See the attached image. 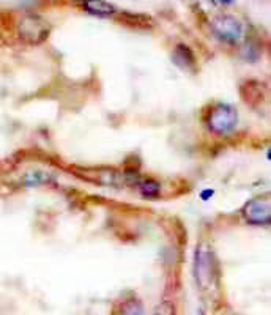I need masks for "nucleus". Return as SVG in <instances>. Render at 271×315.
<instances>
[{
  "label": "nucleus",
  "instance_id": "nucleus-1",
  "mask_svg": "<svg viewBox=\"0 0 271 315\" xmlns=\"http://www.w3.org/2000/svg\"><path fill=\"white\" fill-rule=\"evenodd\" d=\"M206 128L216 134H226L234 131L238 123V112L235 108L229 106V104H214L211 106L210 112L205 115Z\"/></svg>",
  "mask_w": 271,
  "mask_h": 315
},
{
  "label": "nucleus",
  "instance_id": "nucleus-2",
  "mask_svg": "<svg viewBox=\"0 0 271 315\" xmlns=\"http://www.w3.org/2000/svg\"><path fill=\"white\" fill-rule=\"evenodd\" d=\"M19 35L25 43L40 44L49 36V24L36 15H25L19 22Z\"/></svg>",
  "mask_w": 271,
  "mask_h": 315
},
{
  "label": "nucleus",
  "instance_id": "nucleus-3",
  "mask_svg": "<svg viewBox=\"0 0 271 315\" xmlns=\"http://www.w3.org/2000/svg\"><path fill=\"white\" fill-rule=\"evenodd\" d=\"M213 33L229 44L238 43L243 36V25L240 21L230 15H219L211 21Z\"/></svg>",
  "mask_w": 271,
  "mask_h": 315
},
{
  "label": "nucleus",
  "instance_id": "nucleus-4",
  "mask_svg": "<svg viewBox=\"0 0 271 315\" xmlns=\"http://www.w3.org/2000/svg\"><path fill=\"white\" fill-rule=\"evenodd\" d=\"M244 219H246L249 224L254 226H266L269 224V218H271V212H269V200L266 199H255L252 202H249L243 209Z\"/></svg>",
  "mask_w": 271,
  "mask_h": 315
},
{
  "label": "nucleus",
  "instance_id": "nucleus-5",
  "mask_svg": "<svg viewBox=\"0 0 271 315\" xmlns=\"http://www.w3.org/2000/svg\"><path fill=\"white\" fill-rule=\"evenodd\" d=\"M213 264H211V255L210 251H203V249H197L196 254V278L197 282L202 287L210 285L211 279H213Z\"/></svg>",
  "mask_w": 271,
  "mask_h": 315
},
{
  "label": "nucleus",
  "instance_id": "nucleus-6",
  "mask_svg": "<svg viewBox=\"0 0 271 315\" xmlns=\"http://www.w3.org/2000/svg\"><path fill=\"white\" fill-rule=\"evenodd\" d=\"M82 7L90 15L99 18H107L115 13V7L106 0H82Z\"/></svg>",
  "mask_w": 271,
  "mask_h": 315
},
{
  "label": "nucleus",
  "instance_id": "nucleus-7",
  "mask_svg": "<svg viewBox=\"0 0 271 315\" xmlns=\"http://www.w3.org/2000/svg\"><path fill=\"white\" fill-rule=\"evenodd\" d=\"M174 60L178 67H183V68H189V67H194L196 63V59H194V54H192V50L185 46V44H178L177 49H175V54H174Z\"/></svg>",
  "mask_w": 271,
  "mask_h": 315
},
{
  "label": "nucleus",
  "instance_id": "nucleus-8",
  "mask_svg": "<svg viewBox=\"0 0 271 315\" xmlns=\"http://www.w3.org/2000/svg\"><path fill=\"white\" fill-rule=\"evenodd\" d=\"M137 189L144 197H156L159 194V191H161V186H159V183L156 180L150 178V180L140 181L137 185Z\"/></svg>",
  "mask_w": 271,
  "mask_h": 315
},
{
  "label": "nucleus",
  "instance_id": "nucleus-9",
  "mask_svg": "<svg viewBox=\"0 0 271 315\" xmlns=\"http://www.w3.org/2000/svg\"><path fill=\"white\" fill-rule=\"evenodd\" d=\"M213 194H214V192H213L211 189H208V191H203V192L200 194V197H202L203 200H208V197H211Z\"/></svg>",
  "mask_w": 271,
  "mask_h": 315
},
{
  "label": "nucleus",
  "instance_id": "nucleus-10",
  "mask_svg": "<svg viewBox=\"0 0 271 315\" xmlns=\"http://www.w3.org/2000/svg\"><path fill=\"white\" fill-rule=\"evenodd\" d=\"M219 2H221V4H224V5H232V4L235 2V0H219Z\"/></svg>",
  "mask_w": 271,
  "mask_h": 315
}]
</instances>
